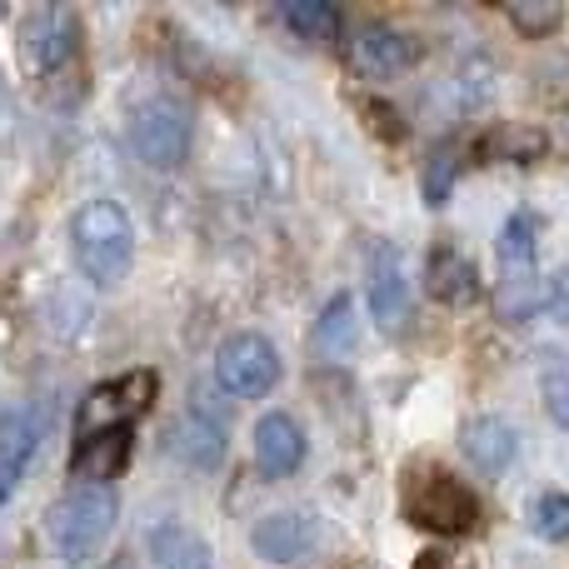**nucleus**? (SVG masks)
I'll use <instances>...</instances> for the list:
<instances>
[{
	"instance_id": "1",
	"label": "nucleus",
	"mask_w": 569,
	"mask_h": 569,
	"mask_svg": "<svg viewBox=\"0 0 569 569\" xmlns=\"http://www.w3.org/2000/svg\"><path fill=\"white\" fill-rule=\"evenodd\" d=\"M70 250H76L80 276L110 290L136 266V226L116 200H86L70 220Z\"/></svg>"
},
{
	"instance_id": "2",
	"label": "nucleus",
	"mask_w": 569,
	"mask_h": 569,
	"mask_svg": "<svg viewBox=\"0 0 569 569\" xmlns=\"http://www.w3.org/2000/svg\"><path fill=\"white\" fill-rule=\"evenodd\" d=\"M150 400H156V370H130L120 380L96 385L76 410V435L90 440V435H106V430H130V420L146 415Z\"/></svg>"
},
{
	"instance_id": "3",
	"label": "nucleus",
	"mask_w": 569,
	"mask_h": 569,
	"mask_svg": "<svg viewBox=\"0 0 569 569\" xmlns=\"http://www.w3.org/2000/svg\"><path fill=\"white\" fill-rule=\"evenodd\" d=\"M190 136H196V120H190V110L180 100H150V106H140L136 130H130L136 156L150 170H176L190 156Z\"/></svg>"
},
{
	"instance_id": "4",
	"label": "nucleus",
	"mask_w": 569,
	"mask_h": 569,
	"mask_svg": "<svg viewBox=\"0 0 569 569\" xmlns=\"http://www.w3.org/2000/svg\"><path fill=\"white\" fill-rule=\"evenodd\" d=\"M110 525H116V495L96 490V485H80L66 500L50 505V535H56V545L70 555L96 550L110 535Z\"/></svg>"
},
{
	"instance_id": "5",
	"label": "nucleus",
	"mask_w": 569,
	"mask_h": 569,
	"mask_svg": "<svg viewBox=\"0 0 569 569\" xmlns=\"http://www.w3.org/2000/svg\"><path fill=\"white\" fill-rule=\"evenodd\" d=\"M405 510H410V520L420 525V530H435V535H465L480 520L475 495L465 490L460 480H450V475H425V480H415Z\"/></svg>"
},
{
	"instance_id": "6",
	"label": "nucleus",
	"mask_w": 569,
	"mask_h": 569,
	"mask_svg": "<svg viewBox=\"0 0 569 569\" xmlns=\"http://www.w3.org/2000/svg\"><path fill=\"white\" fill-rule=\"evenodd\" d=\"M216 380L226 385L230 395H240V400H260V395H270L280 380V350L266 335H236V340H226L216 355Z\"/></svg>"
},
{
	"instance_id": "7",
	"label": "nucleus",
	"mask_w": 569,
	"mask_h": 569,
	"mask_svg": "<svg viewBox=\"0 0 569 569\" xmlns=\"http://www.w3.org/2000/svg\"><path fill=\"white\" fill-rule=\"evenodd\" d=\"M26 50H30V60H36V70H46V76H56L60 66H70L80 50L76 10L50 6V10H40V16H30L26 20Z\"/></svg>"
},
{
	"instance_id": "8",
	"label": "nucleus",
	"mask_w": 569,
	"mask_h": 569,
	"mask_svg": "<svg viewBox=\"0 0 569 569\" xmlns=\"http://www.w3.org/2000/svg\"><path fill=\"white\" fill-rule=\"evenodd\" d=\"M370 310L385 330H400L410 315V280H405V260L395 246L370 250Z\"/></svg>"
},
{
	"instance_id": "9",
	"label": "nucleus",
	"mask_w": 569,
	"mask_h": 569,
	"mask_svg": "<svg viewBox=\"0 0 569 569\" xmlns=\"http://www.w3.org/2000/svg\"><path fill=\"white\" fill-rule=\"evenodd\" d=\"M250 545H256L260 560L290 565V560H305V555L320 545V525H315L310 515H300V510H280V515H270V520L256 525Z\"/></svg>"
},
{
	"instance_id": "10",
	"label": "nucleus",
	"mask_w": 569,
	"mask_h": 569,
	"mask_svg": "<svg viewBox=\"0 0 569 569\" xmlns=\"http://www.w3.org/2000/svg\"><path fill=\"white\" fill-rule=\"evenodd\" d=\"M40 450V420L30 410H6L0 415V505L20 490L30 460Z\"/></svg>"
},
{
	"instance_id": "11",
	"label": "nucleus",
	"mask_w": 569,
	"mask_h": 569,
	"mask_svg": "<svg viewBox=\"0 0 569 569\" xmlns=\"http://www.w3.org/2000/svg\"><path fill=\"white\" fill-rule=\"evenodd\" d=\"M350 60L360 76L385 80V76H400V70L415 66V40L395 26H365L350 46Z\"/></svg>"
},
{
	"instance_id": "12",
	"label": "nucleus",
	"mask_w": 569,
	"mask_h": 569,
	"mask_svg": "<svg viewBox=\"0 0 569 569\" xmlns=\"http://www.w3.org/2000/svg\"><path fill=\"white\" fill-rule=\"evenodd\" d=\"M425 290L440 305H475L480 300V276L455 246H435L425 260Z\"/></svg>"
},
{
	"instance_id": "13",
	"label": "nucleus",
	"mask_w": 569,
	"mask_h": 569,
	"mask_svg": "<svg viewBox=\"0 0 569 569\" xmlns=\"http://www.w3.org/2000/svg\"><path fill=\"white\" fill-rule=\"evenodd\" d=\"M256 460H260V470H266L270 480H284V475L300 470L305 435H300V425H295L290 415H266V420L256 425Z\"/></svg>"
},
{
	"instance_id": "14",
	"label": "nucleus",
	"mask_w": 569,
	"mask_h": 569,
	"mask_svg": "<svg viewBox=\"0 0 569 569\" xmlns=\"http://www.w3.org/2000/svg\"><path fill=\"white\" fill-rule=\"evenodd\" d=\"M460 445H465V455H470V465H480L485 475H500L505 465L515 460V450H520V435H515V425L500 420V415H480V420L465 425Z\"/></svg>"
},
{
	"instance_id": "15",
	"label": "nucleus",
	"mask_w": 569,
	"mask_h": 569,
	"mask_svg": "<svg viewBox=\"0 0 569 569\" xmlns=\"http://www.w3.org/2000/svg\"><path fill=\"white\" fill-rule=\"evenodd\" d=\"M130 460V430H106L90 435V440L76 445V460H70V475L76 480H90L96 490H106V480H116Z\"/></svg>"
},
{
	"instance_id": "16",
	"label": "nucleus",
	"mask_w": 569,
	"mask_h": 569,
	"mask_svg": "<svg viewBox=\"0 0 569 569\" xmlns=\"http://www.w3.org/2000/svg\"><path fill=\"white\" fill-rule=\"evenodd\" d=\"M176 455L190 460L196 470H216L226 460V420H216L210 410H190L176 425Z\"/></svg>"
},
{
	"instance_id": "17",
	"label": "nucleus",
	"mask_w": 569,
	"mask_h": 569,
	"mask_svg": "<svg viewBox=\"0 0 569 569\" xmlns=\"http://www.w3.org/2000/svg\"><path fill=\"white\" fill-rule=\"evenodd\" d=\"M355 340H360V325H355V300L340 290L330 305H325L320 325H315V355H320V360H345V355L355 350Z\"/></svg>"
},
{
	"instance_id": "18",
	"label": "nucleus",
	"mask_w": 569,
	"mask_h": 569,
	"mask_svg": "<svg viewBox=\"0 0 569 569\" xmlns=\"http://www.w3.org/2000/svg\"><path fill=\"white\" fill-rule=\"evenodd\" d=\"M150 560L160 569H210V545L186 525H160L150 535Z\"/></svg>"
},
{
	"instance_id": "19",
	"label": "nucleus",
	"mask_w": 569,
	"mask_h": 569,
	"mask_svg": "<svg viewBox=\"0 0 569 569\" xmlns=\"http://www.w3.org/2000/svg\"><path fill=\"white\" fill-rule=\"evenodd\" d=\"M280 20L305 46H330L340 36V10L330 0H290V6H280Z\"/></svg>"
},
{
	"instance_id": "20",
	"label": "nucleus",
	"mask_w": 569,
	"mask_h": 569,
	"mask_svg": "<svg viewBox=\"0 0 569 569\" xmlns=\"http://www.w3.org/2000/svg\"><path fill=\"white\" fill-rule=\"evenodd\" d=\"M545 130L540 126H500V130H490V136L480 140V150L490 160H510V166H530V160H540L545 156Z\"/></svg>"
},
{
	"instance_id": "21",
	"label": "nucleus",
	"mask_w": 569,
	"mask_h": 569,
	"mask_svg": "<svg viewBox=\"0 0 569 569\" xmlns=\"http://www.w3.org/2000/svg\"><path fill=\"white\" fill-rule=\"evenodd\" d=\"M535 250H540V220H535L530 210H515L500 230V260L520 276V270H530Z\"/></svg>"
},
{
	"instance_id": "22",
	"label": "nucleus",
	"mask_w": 569,
	"mask_h": 569,
	"mask_svg": "<svg viewBox=\"0 0 569 569\" xmlns=\"http://www.w3.org/2000/svg\"><path fill=\"white\" fill-rule=\"evenodd\" d=\"M510 20H515V30L520 36H530V40H545V36H555V30L565 26V6L560 0H510Z\"/></svg>"
},
{
	"instance_id": "23",
	"label": "nucleus",
	"mask_w": 569,
	"mask_h": 569,
	"mask_svg": "<svg viewBox=\"0 0 569 569\" xmlns=\"http://www.w3.org/2000/svg\"><path fill=\"white\" fill-rule=\"evenodd\" d=\"M495 305H500V320L520 325V320H530V315L545 305V290H540V280H535L530 270H520V276H510L500 284V300H495Z\"/></svg>"
},
{
	"instance_id": "24",
	"label": "nucleus",
	"mask_w": 569,
	"mask_h": 569,
	"mask_svg": "<svg viewBox=\"0 0 569 569\" xmlns=\"http://www.w3.org/2000/svg\"><path fill=\"white\" fill-rule=\"evenodd\" d=\"M455 176H460V146H435V156L425 160V200L430 206H445L455 190Z\"/></svg>"
},
{
	"instance_id": "25",
	"label": "nucleus",
	"mask_w": 569,
	"mask_h": 569,
	"mask_svg": "<svg viewBox=\"0 0 569 569\" xmlns=\"http://www.w3.org/2000/svg\"><path fill=\"white\" fill-rule=\"evenodd\" d=\"M530 515H535V535H540V540H555V545L569 540V495L545 490Z\"/></svg>"
},
{
	"instance_id": "26",
	"label": "nucleus",
	"mask_w": 569,
	"mask_h": 569,
	"mask_svg": "<svg viewBox=\"0 0 569 569\" xmlns=\"http://www.w3.org/2000/svg\"><path fill=\"white\" fill-rule=\"evenodd\" d=\"M495 90V66L485 56H470L460 66V76H455V96L465 100V106H485Z\"/></svg>"
},
{
	"instance_id": "27",
	"label": "nucleus",
	"mask_w": 569,
	"mask_h": 569,
	"mask_svg": "<svg viewBox=\"0 0 569 569\" xmlns=\"http://www.w3.org/2000/svg\"><path fill=\"white\" fill-rule=\"evenodd\" d=\"M545 410H550V420L560 430H569V370L545 375Z\"/></svg>"
},
{
	"instance_id": "28",
	"label": "nucleus",
	"mask_w": 569,
	"mask_h": 569,
	"mask_svg": "<svg viewBox=\"0 0 569 569\" xmlns=\"http://www.w3.org/2000/svg\"><path fill=\"white\" fill-rule=\"evenodd\" d=\"M545 305H550L555 320H565V325H569V266L550 276V284H545Z\"/></svg>"
},
{
	"instance_id": "29",
	"label": "nucleus",
	"mask_w": 569,
	"mask_h": 569,
	"mask_svg": "<svg viewBox=\"0 0 569 569\" xmlns=\"http://www.w3.org/2000/svg\"><path fill=\"white\" fill-rule=\"evenodd\" d=\"M110 569H130V560H116V565H110Z\"/></svg>"
}]
</instances>
